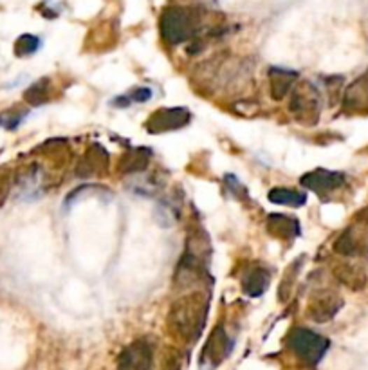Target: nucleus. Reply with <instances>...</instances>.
<instances>
[{"instance_id": "1", "label": "nucleus", "mask_w": 368, "mask_h": 370, "mask_svg": "<svg viewBox=\"0 0 368 370\" xmlns=\"http://www.w3.org/2000/svg\"><path fill=\"white\" fill-rule=\"evenodd\" d=\"M224 17L204 6H171L164 9L159 20V29L164 42L170 45L188 42H204L202 36H220L227 27Z\"/></svg>"}, {"instance_id": "2", "label": "nucleus", "mask_w": 368, "mask_h": 370, "mask_svg": "<svg viewBox=\"0 0 368 370\" xmlns=\"http://www.w3.org/2000/svg\"><path fill=\"white\" fill-rule=\"evenodd\" d=\"M210 307V294L201 291L184 294L168 311V332L181 341H195L204 329Z\"/></svg>"}, {"instance_id": "3", "label": "nucleus", "mask_w": 368, "mask_h": 370, "mask_svg": "<svg viewBox=\"0 0 368 370\" xmlns=\"http://www.w3.org/2000/svg\"><path fill=\"white\" fill-rule=\"evenodd\" d=\"M210 257L211 246L208 235L202 229L190 232L179 267L176 271V284L190 285L192 282H199L208 273Z\"/></svg>"}, {"instance_id": "4", "label": "nucleus", "mask_w": 368, "mask_h": 370, "mask_svg": "<svg viewBox=\"0 0 368 370\" xmlns=\"http://www.w3.org/2000/svg\"><path fill=\"white\" fill-rule=\"evenodd\" d=\"M285 347L300 363L316 367L329 350L330 341L307 327H295L285 336Z\"/></svg>"}, {"instance_id": "5", "label": "nucleus", "mask_w": 368, "mask_h": 370, "mask_svg": "<svg viewBox=\"0 0 368 370\" xmlns=\"http://www.w3.org/2000/svg\"><path fill=\"white\" fill-rule=\"evenodd\" d=\"M289 112L305 125L316 123L321 112V94L318 87L311 82L298 83L289 99Z\"/></svg>"}, {"instance_id": "6", "label": "nucleus", "mask_w": 368, "mask_h": 370, "mask_svg": "<svg viewBox=\"0 0 368 370\" xmlns=\"http://www.w3.org/2000/svg\"><path fill=\"white\" fill-rule=\"evenodd\" d=\"M233 341L226 329L222 325H217L213 332L210 334L208 341H206L204 349H202L201 357H199V365L202 370H213L218 365H222L227 360V356L232 354Z\"/></svg>"}, {"instance_id": "7", "label": "nucleus", "mask_w": 368, "mask_h": 370, "mask_svg": "<svg viewBox=\"0 0 368 370\" xmlns=\"http://www.w3.org/2000/svg\"><path fill=\"white\" fill-rule=\"evenodd\" d=\"M118 370H154V347L146 340L127 345L118 356Z\"/></svg>"}, {"instance_id": "8", "label": "nucleus", "mask_w": 368, "mask_h": 370, "mask_svg": "<svg viewBox=\"0 0 368 370\" xmlns=\"http://www.w3.org/2000/svg\"><path fill=\"white\" fill-rule=\"evenodd\" d=\"M192 120L188 108L171 107V108H159L152 114L145 123V129L150 134H163L170 130H179L188 125Z\"/></svg>"}, {"instance_id": "9", "label": "nucleus", "mask_w": 368, "mask_h": 370, "mask_svg": "<svg viewBox=\"0 0 368 370\" xmlns=\"http://www.w3.org/2000/svg\"><path fill=\"white\" fill-rule=\"evenodd\" d=\"M343 307V300L332 291H318L307 306L309 318L318 323H325L338 315Z\"/></svg>"}, {"instance_id": "10", "label": "nucleus", "mask_w": 368, "mask_h": 370, "mask_svg": "<svg viewBox=\"0 0 368 370\" xmlns=\"http://www.w3.org/2000/svg\"><path fill=\"white\" fill-rule=\"evenodd\" d=\"M345 173L336 172V170H323V168H318L313 172H307L300 179V185L305 188L313 190L318 195L330 194L334 190L341 188L345 185Z\"/></svg>"}, {"instance_id": "11", "label": "nucleus", "mask_w": 368, "mask_h": 370, "mask_svg": "<svg viewBox=\"0 0 368 370\" xmlns=\"http://www.w3.org/2000/svg\"><path fill=\"white\" fill-rule=\"evenodd\" d=\"M271 282V273L267 267H264L262 264H251L244 269L242 273V278H240V284L244 293L251 298L262 297L266 293L267 287H269Z\"/></svg>"}, {"instance_id": "12", "label": "nucleus", "mask_w": 368, "mask_h": 370, "mask_svg": "<svg viewBox=\"0 0 368 370\" xmlns=\"http://www.w3.org/2000/svg\"><path fill=\"white\" fill-rule=\"evenodd\" d=\"M266 226L269 235L280 239V241H292L302 233L300 220L295 217L282 215V213H273L267 217Z\"/></svg>"}, {"instance_id": "13", "label": "nucleus", "mask_w": 368, "mask_h": 370, "mask_svg": "<svg viewBox=\"0 0 368 370\" xmlns=\"http://www.w3.org/2000/svg\"><path fill=\"white\" fill-rule=\"evenodd\" d=\"M300 74L292 69H282V67H273L269 69V91L276 101H282L291 89L295 87L296 80Z\"/></svg>"}, {"instance_id": "14", "label": "nucleus", "mask_w": 368, "mask_h": 370, "mask_svg": "<svg viewBox=\"0 0 368 370\" xmlns=\"http://www.w3.org/2000/svg\"><path fill=\"white\" fill-rule=\"evenodd\" d=\"M108 168V154L103 150V147L94 145L87 150L85 157L80 161V166L76 172L80 177H90L96 173H105Z\"/></svg>"}, {"instance_id": "15", "label": "nucleus", "mask_w": 368, "mask_h": 370, "mask_svg": "<svg viewBox=\"0 0 368 370\" xmlns=\"http://www.w3.org/2000/svg\"><path fill=\"white\" fill-rule=\"evenodd\" d=\"M345 108L348 111H363L368 105V73L358 78L354 83L347 89L345 98H343Z\"/></svg>"}, {"instance_id": "16", "label": "nucleus", "mask_w": 368, "mask_h": 370, "mask_svg": "<svg viewBox=\"0 0 368 370\" xmlns=\"http://www.w3.org/2000/svg\"><path fill=\"white\" fill-rule=\"evenodd\" d=\"M267 199L271 203L274 204H282V206H289V208H300L305 206L307 203V195L300 190H291V188H283V186H278V188H273L267 194Z\"/></svg>"}, {"instance_id": "17", "label": "nucleus", "mask_w": 368, "mask_h": 370, "mask_svg": "<svg viewBox=\"0 0 368 370\" xmlns=\"http://www.w3.org/2000/svg\"><path fill=\"white\" fill-rule=\"evenodd\" d=\"M152 152L148 148H132L129 154L123 155L120 163V170L123 173H137L143 172L148 163H150Z\"/></svg>"}, {"instance_id": "18", "label": "nucleus", "mask_w": 368, "mask_h": 370, "mask_svg": "<svg viewBox=\"0 0 368 370\" xmlns=\"http://www.w3.org/2000/svg\"><path fill=\"white\" fill-rule=\"evenodd\" d=\"M334 276L351 289H363L367 284V275L355 264H339L334 269Z\"/></svg>"}, {"instance_id": "19", "label": "nucleus", "mask_w": 368, "mask_h": 370, "mask_svg": "<svg viewBox=\"0 0 368 370\" xmlns=\"http://www.w3.org/2000/svg\"><path fill=\"white\" fill-rule=\"evenodd\" d=\"M40 186H42V170H40V166L33 164V166L20 177L17 188L18 192H20V197L34 199L38 197Z\"/></svg>"}, {"instance_id": "20", "label": "nucleus", "mask_w": 368, "mask_h": 370, "mask_svg": "<svg viewBox=\"0 0 368 370\" xmlns=\"http://www.w3.org/2000/svg\"><path fill=\"white\" fill-rule=\"evenodd\" d=\"M152 94H154V92H152V89H148V87H136V89H132V91L129 92V94L118 96V98L112 99L111 105L125 108V107H130V105L134 104H146V101L152 98Z\"/></svg>"}, {"instance_id": "21", "label": "nucleus", "mask_w": 368, "mask_h": 370, "mask_svg": "<svg viewBox=\"0 0 368 370\" xmlns=\"http://www.w3.org/2000/svg\"><path fill=\"white\" fill-rule=\"evenodd\" d=\"M49 78H42L36 83L29 87L26 91V101L31 105H42L49 101V92H51V85H49Z\"/></svg>"}, {"instance_id": "22", "label": "nucleus", "mask_w": 368, "mask_h": 370, "mask_svg": "<svg viewBox=\"0 0 368 370\" xmlns=\"http://www.w3.org/2000/svg\"><path fill=\"white\" fill-rule=\"evenodd\" d=\"M42 42H40L38 36L34 35H22L20 38L15 42V55L24 58V56H31L38 51Z\"/></svg>"}, {"instance_id": "23", "label": "nucleus", "mask_w": 368, "mask_h": 370, "mask_svg": "<svg viewBox=\"0 0 368 370\" xmlns=\"http://www.w3.org/2000/svg\"><path fill=\"white\" fill-rule=\"evenodd\" d=\"M300 267H302V260H296L295 264H291L289 271H287L285 276H283L282 285H280V291H278V297L282 301H285L287 298H289V294H291L292 285H295V280H296V273H298Z\"/></svg>"}, {"instance_id": "24", "label": "nucleus", "mask_w": 368, "mask_h": 370, "mask_svg": "<svg viewBox=\"0 0 368 370\" xmlns=\"http://www.w3.org/2000/svg\"><path fill=\"white\" fill-rule=\"evenodd\" d=\"M26 112H2L0 114V127L8 130H15L22 121L26 120Z\"/></svg>"}]
</instances>
